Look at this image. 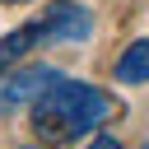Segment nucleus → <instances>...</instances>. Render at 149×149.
Returning <instances> with one entry per match:
<instances>
[{
  "label": "nucleus",
  "instance_id": "1",
  "mask_svg": "<svg viewBox=\"0 0 149 149\" xmlns=\"http://www.w3.org/2000/svg\"><path fill=\"white\" fill-rule=\"evenodd\" d=\"M112 112H116V102L102 88L61 74L56 84H47L33 98V135L42 144H70V140L88 135L93 126H102Z\"/></svg>",
  "mask_w": 149,
  "mask_h": 149
},
{
  "label": "nucleus",
  "instance_id": "2",
  "mask_svg": "<svg viewBox=\"0 0 149 149\" xmlns=\"http://www.w3.org/2000/svg\"><path fill=\"white\" fill-rule=\"evenodd\" d=\"M37 33H42V42H84V37L93 33V19H88L84 5H74V0H56V5L42 14Z\"/></svg>",
  "mask_w": 149,
  "mask_h": 149
},
{
  "label": "nucleus",
  "instance_id": "3",
  "mask_svg": "<svg viewBox=\"0 0 149 149\" xmlns=\"http://www.w3.org/2000/svg\"><path fill=\"white\" fill-rule=\"evenodd\" d=\"M116 79H121V84H149V37L130 42V47L116 56Z\"/></svg>",
  "mask_w": 149,
  "mask_h": 149
},
{
  "label": "nucleus",
  "instance_id": "5",
  "mask_svg": "<svg viewBox=\"0 0 149 149\" xmlns=\"http://www.w3.org/2000/svg\"><path fill=\"white\" fill-rule=\"evenodd\" d=\"M88 149H121V144H116V140H112V135H102V140H93V144H88Z\"/></svg>",
  "mask_w": 149,
  "mask_h": 149
},
{
  "label": "nucleus",
  "instance_id": "7",
  "mask_svg": "<svg viewBox=\"0 0 149 149\" xmlns=\"http://www.w3.org/2000/svg\"><path fill=\"white\" fill-rule=\"evenodd\" d=\"M144 149H149V144H144Z\"/></svg>",
  "mask_w": 149,
  "mask_h": 149
},
{
  "label": "nucleus",
  "instance_id": "4",
  "mask_svg": "<svg viewBox=\"0 0 149 149\" xmlns=\"http://www.w3.org/2000/svg\"><path fill=\"white\" fill-rule=\"evenodd\" d=\"M42 42V33H37V23H28V28H19V33H9V37H0V70L5 65H14L28 47H37Z\"/></svg>",
  "mask_w": 149,
  "mask_h": 149
},
{
  "label": "nucleus",
  "instance_id": "6",
  "mask_svg": "<svg viewBox=\"0 0 149 149\" xmlns=\"http://www.w3.org/2000/svg\"><path fill=\"white\" fill-rule=\"evenodd\" d=\"M0 5H23V0H0Z\"/></svg>",
  "mask_w": 149,
  "mask_h": 149
}]
</instances>
